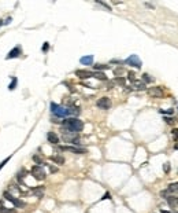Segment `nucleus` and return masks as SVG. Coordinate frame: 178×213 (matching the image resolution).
<instances>
[{
	"label": "nucleus",
	"mask_w": 178,
	"mask_h": 213,
	"mask_svg": "<svg viewBox=\"0 0 178 213\" xmlns=\"http://www.w3.org/2000/svg\"><path fill=\"white\" fill-rule=\"evenodd\" d=\"M62 125L64 127V129H69L71 132H80L84 129V123L78 120L76 117H71V118H64L62 121Z\"/></svg>",
	"instance_id": "1"
},
{
	"label": "nucleus",
	"mask_w": 178,
	"mask_h": 213,
	"mask_svg": "<svg viewBox=\"0 0 178 213\" xmlns=\"http://www.w3.org/2000/svg\"><path fill=\"white\" fill-rule=\"evenodd\" d=\"M51 111H52L53 116H56V117H67V116H70L69 114V109L67 107H63V106H59L56 103H51Z\"/></svg>",
	"instance_id": "2"
},
{
	"label": "nucleus",
	"mask_w": 178,
	"mask_h": 213,
	"mask_svg": "<svg viewBox=\"0 0 178 213\" xmlns=\"http://www.w3.org/2000/svg\"><path fill=\"white\" fill-rule=\"evenodd\" d=\"M30 173H32V176L34 177L36 180H44L45 176H47V173H45L44 168H43L41 165H34V166L32 168Z\"/></svg>",
	"instance_id": "3"
},
{
	"label": "nucleus",
	"mask_w": 178,
	"mask_h": 213,
	"mask_svg": "<svg viewBox=\"0 0 178 213\" xmlns=\"http://www.w3.org/2000/svg\"><path fill=\"white\" fill-rule=\"evenodd\" d=\"M3 197H4L7 201H10L14 206H17V208H23V206H25V202H22L19 198H15L13 194H10V191H4V193H3Z\"/></svg>",
	"instance_id": "4"
},
{
	"label": "nucleus",
	"mask_w": 178,
	"mask_h": 213,
	"mask_svg": "<svg viewBox=\"0 0 178 213\" xmlns=\"http://www.w3.org/2000/svg\"><path fill=\"white\" fill-rule=\"evenodd\" d=\"M125 63L130 65V66H133V68H137V69H140L142 66V62L140 61V58H138L137 55H130L129 58L125 61Z\"/></svg>",
	"instance_id": "5"
},
{
	"label": "nucleus",
	"mask_w": 178,
	"mask_h": 213,
	"mask_svg": "<svg viewBox=\"0 0 178 213\" xmlns=\"http://www.w3.org/2000/svg\"><path fill=\"white\" fill-rule=\"evenodd\" d=\"M97 107L99 109H103V110H108L110 107H111V99L110 98H100V99L97 100Z\"/></svg>",
	"instance_id": "6"
},
{
	"label": "nucleus",
	"mask_w": 178,
	"mask_h": 213,
	"mask_svg": "<svg viewBox=\"0 0 178 213\" xmlns=\"http://www.w3.org/2000/svg\"><path fill=\"white\" fill-rule=\"evenodd\" d=\"M60 150H66V151H70V153H74V154H86L85 149L74 147V146H64V147H60Z\"/></svg>",
	"instance_id": "7"
},
{
	"label": "nucleus",
	"mask_w": 178,
	"mask_h": 213,
	"mask_svg": "<svg viewBox=\"0 0 178 213\" xmlns=\"http://www.w3.org/2000/svg\"><path fill=\"white\" fill-rule=\"evenodd\" d=\"M148 94L153 98H160L163 96V90L160 87H152V88H148Z\"/></svg>",
	"instance_id": "8"
},
{
	"label": "nucleus",
	"mask_w": 178,
	"mask_h": 213,
	"mask_svg": "<svg viewBox=\"0 0 178 213\" xmlns=\"http://www.w3.org/2000/svg\"><path fill=\"white\" fill-rule=\"evenodd\" d=\"M166 200H167V204H169V206L171 209H178V197H175V195H167Z\"/></svg>",
	"instance_id": "9"
},
{
	"label": "nucleus",
	"mask_w": 178,
	"mask_h": 213,
	"mask_svg": "<svg viewBox=\"0 0 178 213\" xmlns=\"http://www.w3.org/2000/svg\"><path fill=\"white\" fill-rule=\"evenodd\" d=\"M76 76L77 77H80V78H82V80H86V78L93 77V73L89 72V70H77Z\"/></svg>",
	"instance_id": "10"
},
{
	"label": "nucleus",
	"mask_w": 178,
	"mask_h": 213,
	"mask_svg": "<svg viewBox=\"0 0 178 213\" xmlns=\"http://www.w3.org/2000/svg\"><path fill=\"white\" fill-rule=\"evenodd\" d=\"M21 55V47H14L13 50L8 52V55L6 56V59H14V58H18Z\"/></svg>",
	"instance_id": "11"
},
{
	"label": "nucleus",
	"mask_w": 178,
	"mask_h": 213,
	"mask_svg": "<svg viewBox=\"0 0 178 213\" xmlns=\"http://www.w3.org/2000/svg\"><path fill=\"white\" fill-rule=\"evenodd\" d=\"M47 139H48L49 143H52V145H58L59 143V136L55 133V132H48L47 133Z\"/></svg>",
	"instance_id": "12"
},
{
	"label": "nucleus",
	"mask_w": 178,
	"mask_h": 213,
	"mask_svg": "<svg viewBox=\"0 0 178 213\" xmlns=\"http://www.w3.org/2000/svg\"><path fill=\"white\" fill-rule=\"evenodd\" d=\"M80 62L82 65H92L93 63V55H86V56H82L80 59Z\"/></svg>",
	"instance_id": "13"
},
{
	"label": "nucleus",
	"mask_w": 178,
	"mask_h": 213,
	"mask_svg": "<svg viewBox=\"0 0 178 213\" xmlns=\"http://www.w3.org/2000/svg\"><path fill=\"white\" fill-rule=\"evenodd\" d=\"M166 193L170 195L175 194V193H178V183H173V184H170L169 187H167V190H166Z\"/></svg>",
	"instance_id": "14"
},
{
	"label": "nucleus",
	"mask_w": 178,
	"mask_h": 213,
	"mask_svg": "<svg viewBox=\"0 0 178 213\" xmlns=\"http://www.w3.org/2000/svg\"><path fill=\"white\" fill-rule=\"evenodd\" d=\"M49 159L53 161L56 165H63V164H64V158H63L62 155H51V158Z\"/></svg>",
	"instance_id": "15"
},
{
	"label": "nucleus",
	"mask_w": 178,
	"mask_h": 213,
	"mask_svg": "<svg viewBox=\"0 0 178 213\" xmlns=\"http://www.w3.org/2000/svg\"><path fill=\"white\" fill-rule=\"evenodd\" d=\"M33 194H34L36 197H39V198H43V195H44V186L33 188Z\"/></svg>",
	"instance_id": "16"
},
{
	"label": "nucleus",
	"mask_w": 178,
	"mask_h": 213,
	"mask_svg": "<svg viewBox=\"0 0 178 213\" xmlns=\"http://www.w3.org/2000/svg\"><path fill=\"white\" fill-rule=\"evenodd\" d=\"M133 88L134 90H137V91H142V90H145V84H144L142 81L136 80V81L133 83Z\"/></svg>",
	"instance_id": "17"
},
{
	"label": "nucleus",
	"mask_w": 178,
	"mask_h": 213,
	"mask_svg": "<svg viewBox=\"0 0 178 213\" xmlns=\"http://www.w3.org/2000/svg\"><path fill=\"white\" fill-rule=\"evenodd\" d=\"M93 69L96 72H100V70H107V69H110V66H107V65H102V63H97L95 65Z\"/></svg>",
	"instance_id": "18"
},
{
	"label": "nucleus",
	"mask_w": 178,
	"mask_h": 213,
	"mask_svg": "<svg viewBox=\"0 0 178 213\" xmlns=\"http://www.w3.org/2000/svg\"><path fill=\"white\" fill-rule=\"evenodd\" d=\"M93 77L99 78V80H102V81H104V80H107L106 74H104V73H102V72H95V73H93Z\"/></svg>",
	"instance_id": "19"
},
{
	"label": "nucleus",
	"mask_w": 178,
	"mask_h": 213,
	"mask_svg": "<svg viewBox=\"0 0 178 213\" xmlns=\"http://www.w3.org/2000/svg\"><path fill=\"white\" fill-rule=\"evenodd\" d=\"M17 85H18V78L17 77H13V80H11V83H10V85H8V90L10 91H14Z\"/></svg>",
	"instance_id": "20"
},
{
	"label": "nucleus",
	"mask_w": 178,
	"mask_h": 213,
	"mask_svg": "<svg viewBox=\"0 0 178 213\" xmlns=\"http://www.w3.org/2000/svg\"><path fill=\"white\" fill-rule=\"evenodd\" d=\"M33 161L36 162V165H44V162H43V158H41L40 155H33Z\"/></svg>",
	"instance_id": "21"
},
{
	"label": "nucleus",
	"mask_w": 178,
	"mask_h": 213,
	"mask_svg": "<svg viewBox=\"0 0 178 213\" xmlns=\"http://www.w3.org/2000/svg\"><path fill=\"white\" fill-rule=\"evenodd\" d=\"M152 81V77L149 76V74H147V73H144L142 74V83L145 84V83H151Z\"/></svg>",
	"instance_id": "22"
},
{
	"label": "nucleus",
	"mask_w": 178,
	"mask_h": 213,
	"mask_svg": "<svg viewBox=\"0 0 178 213\" xmlns=\"http://www.w3.org/2000/svg\"><path fill=\"white\" fill-rule=\"evenodd\" d=\"M128 80H129V81H132V83L136 81V76H134L133 72H129V73H128Z\"/></svg>",
	"instance_id": "23"
},
{
	"label": "nucleus",
	"mask_w": 178,
	"mask_h": 213,
	"mask_svg": "<svg viewBox=\"0 0 178 213\" xmlns=\"http://www.w3.org/2000/svg\"><path fill=\"white\" fill-rule=\"evenodd\" d=\"M14 210H11V209L8 208H4V206H0V213H13Z\"/></svg>",
	"instance_id": "24"
},
{
	"label": "nucleus",
	"mask_w": 178,
	"mask_h": 213,
	"mask_svg": "<svg viewBox=\"0 0 178 213\" xmlns=\"http://www.w3.org/2000/svg\"><path fill=\"white\" fill-rule=\"evenodd\" d=\"M10 158H11V155H10V157H7V158H6L4 161H1V162H0V171H1V169H3V168H4V165H6V164H7V162H8V161H10Z\"/></svg>",
	"instance_id": "25"
},
{
	"label": "nucleus",
	"mask_w": 178,
	"mask_h": 213,
	"mask_svg": "<svg viewBox=\"0 0 178 213\" xmlns=\"http://www.w3.org/2000/svg\"><path fill=\"white\" fill-rule=\"evenodd\" d=\"M171 135H173L174 140H178V129H177V128H174L173 131H171Z\"/></svg>",
	"instance_id": "26"
},
{
	"label": "nucleus",
	"mask_w": 178,
	"mask_h": 213,
	"mask_svg": "<svg viewBox=\"0 0 178 213\" xmlns=\"http://www.w3.org/2000/svg\"><path fill=\"white\" fill-rule=\"evenodd\" d=\"M160 114H173V109H169V110H159Z\"/></svg>",
	"instance_id": "27"
},
{
	"label": "nucleus",
	"mask_w": 178,
	"mask_h": 213,
	"mask_svg": "<svg viewBox=\"0 0 178 213\" xmlns=\"http://www.w3.org/2000/svg\"><path fill=\"white\" fill-rule=\"evenodd\" d=\"M97 3H99V4H102L103 7H106V8L108 10V11H111V7H110V6L107 4V3H103V1H99V0H97Z\"/></svg>",
	"instance_id": "28"
},
{
	"label": "nucleus",
	"mask_w": 178,
	"mask_h": 213,
	"mask_svg": "<svg viewBox=\"0 0 178 213\" xmlns=\"http://www.w3.org/2000/svg\"><path fill=\"white\" fill-rule=\"evenodd\" d=\"M48 166H49V172H52V173L58 172V168L56 166H52V165H48Z\"/></svg>",
	"instance_id": "29"
},
{
	"label": "nucleus",
	"mask_w": 178,
	"mask_h": 213,
	"mask_svg": "<svg viewBox=\"0 0 178 213\" xmlns=\"http://www.w3.org/2000/svg\"><path fill=\"white\" fill-rule=\"evenodd\" d=\"M111 198V195H110V193H106V194L103 195L102 197V201H104V200H110Z\"/></svg>",
	"instance_id": "30"
},
{
	"label": "nucleus",
	"mask_w": 178,
	"mask_h": 213,
	"mask_svg": "<svg viewBox=\"0 0 178 213\" xmlns=\"http://www.w3.org/2000/svg\"><path fill=\"white\" fill-rule=\"evenodd\" d=\"M163 169H165V172L167 173L170 171V164H165V166H163Z\"/></svg>",
	"instance_id": "31"
},
{
	"label": "nucleus",
	"mask_w": 178,
	"mask_h": 213,
	"mask_svg": "<svg viewBox=\"0 0 178 213\" xmlns=\"http://www.w3.org/2000/svg\"><path fill=\"white\" fill-rule=\"evenodd\" d=\"M48 47H49L48 43H44V45H43V51H44V52L45 51H48Z\"/></svg>",
	"instance_id": "32"
},
{
	"label": "nucleus",
	"mask_w": 178,
	"mask_h": 213,
	"mask_svg": "<svg viewBox=\"0 0 178 213\" xmlns=\"http://www.w3.org/2000/svg\"><path fill=\"white\" fill-rule=\"evenodd\" d=\"M116 83H119V84H125V78L118 77V78H116Z\"/></svg>",
	"instance_id": "33"
},
{
	"label": "nucleus",
	"mask_w": 178,
	"mask_h": 213,
	"mask_svg": "<svg viewBox=\"0 0 178 213\" xmlns=\"http://www.w3.org/2000/svg\"><path fill=\"white\" fill-rule=\"evenodd\" d=\"M166 123L171 124V123H173V118H170V117H166Z\"/></svg>",
	"instance_id": "34"
},
{
	"label": "nucleus",
	"mask_w": 178,
	"mask_h": 213,
	"mask_svg": "<svg viewBox=\"0 0 178 213\" xmlns=\"http://www.w3.org/2000/svg\"><path fill=\"white\" fill-rule=\"evenodd\" d=\"M160 213H169V212H166V210H160Z\"/></svg>",
	"instance_id": "35"
},
{
	"label": "nucleus",
	"mask_w": 178,
	"mask_h": 213,
	"mask_svg": "<svg viewBox=\"0 0 178 213\" xmlns=\"http://www.w3.org/2000/svg\"><path fill=\"white\" fill-rule=\"evenodd\" d=\"M175 150H178V143H177V145H175Z\"/></svg>",
	"instance_id": "36"
},
{
	"label": "nucleus",
	"mask_w": 178,
	"mask_h": 213,
	"mask_svg": "<svg viewBox=\"0 0 178 213\" xmlns=\"http://www.w3.org/2000/svg\"><path fill=\"white\" fill-rule=\"evenodd\" d=\"M173 213H178V212H177V210H175V212H173Z\"/></svg>",
	"instance_id": "37"
}]
</instances>
